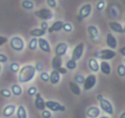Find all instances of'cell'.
I'll use <instances>...</instances> for the list:
<instances>
[{"instance_id":"6da1fadb","label":"cell","mask_w":125,"mask_h":118,"mask_svg":"<svg viewBox=\"0 0 125 118\" xmlns=\"http://www.w3.org/2000/svg\"><path fill=\"white\" fill-rule=\"evenodd\" d=\"M36 75V70L35 67L33 65H24L22 66L20 71H19V82L21 84H26L29 83L30 81H32L34 79Z\"/></svg>"},{"instance_id":"7a4b0ae2","label":"cell","mask_w":125,"mask_h":118,"mask_svg":"<svg viewBox=\"0 0 125 118\" xmlns=\"http://www.w3.org/2000/svg\"><path fill=\"white\" fill-rule=\"evenodd\" d=\"M95 57L94 58H100L102 61H107V60H110V59H113L115 56H116V52L112 49H102V50H99L97 52H95Z\"/></svg>"},{"instance_id":"3957f363","label":"cell","mask_w":125,"mask_h":118,"mask_svg":"<svg viewBox=\"0 0 125 118\" xmlns=\"http://www.w3.org/2000/svg\"><path fill=\"white\" fill-rule=\"evenodd\" d=\"M10 46L13 50L17 51V52H21L24 49L25 47V43L24 40L21 37V36H13L12 38H10Z\"/></svg>"},{"instance_id":"277c9868","label":"cell","mask_w":125,"mask_h":118,"mask_svg":"<svg viewBox=\"0 0 125 118\" xmlns=\"http://www.w3.org/2000/svg\"><path fill=\"white\" fill-rule=\"evenodd\" d=\"M34 14L37 18H39L43 21H49L54 18V13L49 8H41V9L35 11Z\"/></svg>"},{"instance_id":"5b68a950","label":"cell","mask_w":125,"mask_h":118,"mask_svg":"<svg viewBox=\"0 0 125 118\" xmlns=\"http://www.w3.org/2000/svg\"><path fill=\"white\" fill-rule=\"evenodd\" d=\"M45 105L48 110L53 111V112H63L66 110V107L64 105L55 100H47L45 101Z\"/></svg>"},{"instance_id":"8992f818","label":"cell","mask_w":125,"mask_h":118,"mask_svg":"<svg viewBox=\"0 0 125 118\" xmlns=\"http://www.w3.org/2000/svg\"><path fill=\"white\" fill-rule=\"evenodd\" d=\"M92 13V5L90 3H86L83 6L80 7L79 12H78V16H77V21L81 22L84 19H87Z\"/></svg>"},{"instance_id":"52a82bcc","label":"cell","mask_w":125,"mask_h":118,"mask_svg":"<svg viewBox=\"0 0 125 118\" xmlns=\"http://www.w3.org/2000/svg\"><path fill=\"white\" fill-rule=\"evenodd\" d=\"M99 104H100V109H102L104 112H105L106 114L108 115H112L114 113V108H113V105L112 103L106 99V98H103L99 101Z\"/></svg>"},{"instance_id":"ba28073f","label":"cell","mask_w":125,"mask_h":118,"mask_svg":"<svg viewBox=\"0 0 125 118\" xmlns=\"http://www.w3.org/2000/svg\"><path fill=\"white\" fill-rule=\"evenodd\" d=\"M87 31H88V35L90 37V39L94 42H100L101 40V34H100V31H99V29L94 26V25H91V26H88L87 28Z\"/></svg>"},{"instance_id":"9c48e42d","label":"cell","mask_w":125,"mask_h":118,"mask_svg":"<svg viewBox=\"0 0 125 118\" xmlns=\"http://www.w3.org/2000/svg\"><path fill=\"white\" fill-rule=\"evenodd\" d=\"M84 42H79L72 50V53H71V59L75 60V61H78L82 58L83 56V53H84Z\"/></svg>"},{"instance_id":"30bf717a","label":"cell","mask_w":125,"mask_h":118,"mask_svg":"<svg viewBox=\"0 0 125 118\" xmlns=\"http://www.w3.org/2000/svg\"><path fill=\"white\" fill-rule=\"evenodd\" d=\"M96 84H97V76L95 74H90L85 78L83 88L84 90H90L96 86Z\"/></svg>"},{"instance_id":"8fae6325","label":"cell","mask_w":125,"mask_h":118,"mask_svg":"<svg viewBox=\"0 0 125 118\" xmlns=\"http://www.w3.org/2000/svg\"><path fill=\"white\" fill-rule=\"evenodd\" d=\"M67 49H68V45L66 42H59L55 47V54L56 56L62 57L63 55L66 54Z\"/></svg>"},{"instance_id":"7c38bea8","label":"cell","mask_w":125,"mask_h":118,"mask_svg":"<svg viewBox=\"0 0 125 118\" xmlns=\"http://www.w3.org/2000/svg\"><path fill=\"white\" fill-rule=\"evenodd\" d=\"M34 96H35V98H34V105H35L36 109H37V110H40V111L46 109L45 100H44V98L42 97L41 93H40V92H37Z\"/></svg>"},{"instance_id":"4fadbf2b","label":"cell","mask_w":125,"mask_h":118,"mask_svg":"<svg viewBox=\"0 0 125 118\" xmlns=\"http://www.w3.org/2000/svg\"><path fill=\"white\" fill-rule=\"evenodd\" d=\"M38 39V47L43 51V52H46V53H50L52 51L51 49V45L49 43V41L44 38V37H39L37 38Z\"/></svg>"},{"instance_id":"5bb4252c","label":"cell","mask_w":125,"mask_h":118,"mask_svg":"<svg viewBox=\"0 0 125 118\" xmlns=\"http://www.w3.org/2000/svg\"><path fill=\"white\" fill-rule=\"evenodd\" d=\"M101 115V109L98 106H90L86 111V116L88 118H98Z\"/></svg>"},{"instance_id":"9a60e30c","label":"cell","mask_w":125,"mask_h":118,"mask_svg":"<svg viewBox=\"0 0 125 118\" xmlns=\"http://www.w3.org/2000/svg\"><path fill=\"white\" fill-rule=\"evenodd\" d=\"M105 41H106V45L109 47V49L114 50L117 47V39H116V37L112 33H110V32L106 33V39H105Z\"/></svg>"},{"instance_id":"2e32d148","label":"cell","mask_w":125,"mask_h":118,"mask_svg":"<svg viewBox=\"0 0 125 118\" xmlns=\"http://www.w3.org/2000/svg\"><path fill=\"white\" fill-rule=\"evenodd\" d=\"M16 110H17V106L15 104H8L3 108L2 113L4 117H11L15 114Z\"/></svg>"},{"instance_id":"e0dca14e","label":"cell","mask_w":125,"mask_h":118,"mask_svg":"<svg viewBox=\"0 0 125 118\" xmlns=\"http://www.w3.org/2000/svg\"><path fill=\"white\" fill-rule=\"evenodd\" d=\"M62 26H63V22L62 21H56L52 24L51 27L48 28V32L52 33V32H57L62 30Z\"/></svg>"},{"instance_id":"ac0fdd59","label":"cell","mask_w":125,"mask_h":118,"mask_svg":"<svg viewBox=\"0 0 125 118\" xmlns=\"http://www.w3.org/2000/svg\"><path fill=\"white\" fill-rule=\"evenodd\" d=\"M88 67H89V69H90L92 72H94V73H97V72L100 71V63H99L98 60H97L96 58H94V57H92V58H90V59L88 60Z\"/></svg>"},{"instance_id":"d6986e66","label":"cell","mask_w":125,"mask_h":118,"mask_svg":"<svg viewBox=\"0 0 125 118\" xmlns=\"http://www.w3.org/2000/svg\"><path fill=\"white\" fill-rule=\"evenodd\" d=\"M108 27L109 29L112 30V31H115L117 33H123V27L120 23L118 22H115V21H112V22H109L108 23Z\"/></svg>"},{"instance_id":"ffe728a7","label":"cell","mask_w":125,"mask_h":118,"mask_svg":"<svg viewBox=\"0 0 125 118\" xmlns=\"http://www.w3.org/2000/svg\"><path fill=\"white\" fill-rule=\"evenodd\" d=\"M100 70L104 75H110L111 74V66L107 61H102L100 62Z\"/></svg>"},{"instance_id":"44dd1931","label":"cell","mask_w":125,"mask_h":118,"mask_svg":"<svg viewBox=\"0 0 125 118\" xmlns=\"http://www.w3.org/2000/svg\"><path fill=\"white\" fill-rule=\"evenodd\" d=\"M68 87H69V89L70 91L74 94V95H80L81 94V88L79 87V85H77L74 81H70L68 82Z\"/></svg>"},{"instance_id":"7402d4cb","label":"cell","mask_w":125,"mask_h":118,"mask_svg":"<svg viewBox=\"0 0 125 118\" xmlns=\"http://www.w3.org/2000/svg\"><path fill=\"white\" fill-rule=\"evenodd\" d=\"M60 81H61V75H60V73L57 70H53L50 73V80H49V82L52 85H57V84L60 83Z\"/></svg>"},{"instance_id":"603a6c76","label":"cell","mask_w":125,"mask_h":118,"mask_svg":"<svg viewBox=\"0 0 125 118\" xmlns=\"http://www.w3.org/2000/svg\"><path fill=\"white\" fill-rule=\"evenodd\" d=\"M29 34L32 36V37H36V38H39V37H42L46 34V30H43L42 29L40 28H36V29H32L29 30Z\"/></svg>"},{"instance_id":"cb8c5ba5","label":"cell","mask_w":125,"mask_h":118,"mask_svg":"<svg viewBox=\"0 0 125 118\" xmlns=\"http://www.w3.org/2000/svg\"><path fill=\"white\" fill-rule=\"evenodd\" d=\"M62 65V59L60 56H55L52 59V68L53 70H58Z\"/></svg>"},{"instance_id":"d4e9b609","label":"cell","mask_w":125,"mask_h":118,"mask_svg":"<svg viewBox=\"0 0 125 118\" xmlns=\"http://www.w3.org/2000/svg\"><path fill=\"white\" fill-rule=\"evenodd\" d=\"M16 112H17V117L18 118H27V112H26V109L23 105L18 106Z\"/></svg>"},{"instance_id":"484cf974","label":"cell","mask_w":125,"mask_h":118,"mask_svg":"<svg viewBox=\"0 0 125 118\" xmlns=\"http://www.w3.org/2000/svg\"><path fill=\"white\" fill-rule=\"evenodd\" d=\"M11 91H12V94L15 95V96H20L21 95L22 93V88L20 85L18 84H14L12 87H11Z\"/></svg>"},{"instance_id":"4316f807","label":"cell","mask_w":125,"mask_h":118,"mask_svg":"<svg viewBox=\"0 0 125 118\" xmlns=\"http://www.w3.org/2000/svg\"><path fill=\"white\" fill-rule=\"evenodd\" d=\"M85 76L83 75V74H81V73H76L75 75H74V82L77 84V85H83L84 84V82H85Z\"/></svg>"},{"instance_id":"83f0119b","label":"cell","mask_w":125,"mask_h":118,"mask_svg":"<svg viewBox=\"0 0 125 118\" xmlns=\"http://www.w3.org/2000/svg\"><path fill=\"white\" fill-rule=\"evenodd\" d=\"M21 7L25 10H32L34 8V3L31 0H22L21 1Z\"/></svg>"},{"instance_id":"f1b7e54d","label":"cell","mask_w":125,"mask_h":118,"mask_svg":"<svg viewBox=\"0 0 125 118\" xmlns=\"http://www.w3.org/2000/svg\"><path fill=\"white\" fill-rule=\"evenodd\" d=\"M37 47H38V39L36 37H32L28 42V48L29 50L34 51L37 49Z\"/></svg>"},{"instance_id":"f546056e","label":"cell","mask_w":125,"mask_h":118,"mask_svg":"<svg viewBox=\"0 0 125 118\" xmlns=\"http://www.w3.org/2000/svg\"><path fill=\"white\" fill-rule=\"evenodd\" d=\"M77 61H75V60H73V59H69L66 63H65V68L67 69V70H74L76 67H77V63H76Z\"/></svg>"},{"instance_id":"4dcf8cb0","label":"cell","mask_w":125,"mask_h":118,"mask_svg":"<svg viewBox=\"0 0 125 118\" xmlns=\"http://www.w3.org/2000/svg\"><path fill=\"white\" fill-rule=\"evenodd\" d=\"M117 74L119 77L121 78H124L125 77V65L124 64H119L117 66Z\"/></svg>"},{"instance_id":"1f68e13d","label":"cell","mask_w":125,"mask_h":118,"mask_svg":"<svg viewBox=\"0 0 125 118\" xmlns=\"http://www.w3.org/2000/svg\"><path fill=\"white\" fill-rule=\"evenodd\" d=\"M0 94H1L3 97H6V98H9V97H11V96L13 95L11 89H9V88H2V89L0 90Z\"/></svg>"},{"instance_id":"d6a6232c","label":"cell","mask_w":125,"mask_h":118,"mask_svg":"<svg viewBox=\"0 0 125 118\" xmlns=\"http://www.w3.org/2000/svg\"><path fill=\"white\" fill-rule=\"evenodd\" d=\"M40 79H41L42 82L47 83V82H49V80H50V74H49L48 72L42 71V72L40 73Z\"/></svg>"},{"instance_id":"836d02e7","label":"cell","mask_w":125,"mask_h":118,"mask_svg":"<svg viewBox=\"0 0 125 118\" xmlns=\"http://www.w3.org/2000/svg\"><path fill=\"white\" fill-rule=\"evenodd\" d=\"M20 65H19V63H17V62H13V63H11L10 64V70L13 72V73H18L19 71H20Z\"/></svg>"},{"instance_id":"e575fe53","label":"cell","mask_w":125,"mask_h":118,"mask_svg":"<svg viewBox=\"0 0 125 118\" xmlns=\"http://www.w3.org/2000/svg\"><path fill=\"white\" fill-rule=\"evenodd\" d=\"M105 7V1L104 0H100L97 2V5H96V8L98 11H103Z\"/></svg>"},{"instance_id":"d590c367","label":"cell","mask_w":125,"mask_h":118,"mask_svg":"<svg viewBox=\"0 0 125 118\" xmlns=\"http://www.w3.org/2000/svg\"><path fill=\"white\" fill-rule=\"evenodd\" d=\"M72 25L70 24V23H63V26H62V30H63V31H65V32H70V31H72Z\"/></svg>"},{"instance_id":"8d00e7d4","label":"cell","mask_w":125,"mask_h":118,"mask_svg":"<svg viewBox=\"0 0 125 118\" xmlns=\"http://www.w3.org/2000/svg\"><path fill=\"white\" fill-rule=\"evenodd\" d=\"M36 93H37V88H36V87L31 86V87L28 88V89H27V94H28L29 96H34Z\"/></svg>"},{"instance_id":"74e56055","label":"cell","mask_w":125,"mask_h":118,"mask_svg":"<svg viewBox=\"0 0 125 118\" xmlns=\"http://www.w3.org/2000/svg\"><path fill=\"white\" fill-rule=\"evenodd\" d=\"M41 116H42V118H51L52 117V113H51L50 110L44 109V110L41 111Z\"/></svg>"},{"instance_id":"f35d334b","label":"cell","mask_w":125,"mask_h":118,"mask_svg":"<svg viewBox=\"0 0 125 118\" xmlns=\"http://www.w3.org/2000/svg\"><path fill=\"white\" fill-rule=\"evenodd\" d=\"M47 5L49 8H56L57 7V0H46Z\"/></svg>"},{"instance_id":"ab89813d","label":"cell","mask_w":125,"mask_h":118,"mask_svg":"<svg viewBox=\"0 0 125 118\" xmlns=\"http://www.w3.org/2000/svg\"><path fill=\"white\" fill-rule=\"evenodd\" d=\"M34 67H35L36 72H40V73H41V71H43V68H44V67H43V64H42L41 62H37Z\"/></svg>"},{"instance_id":"60d3db41","label":"cell","mask_w":125,"mask_h":118,"mask_svg":"<svg viewBox=\"0 0 125 118\" xmlns=\"http://www.w3.org/2000/svg\"><path fill=\"white\" fill-rule=\"evenodd\" d=\"M57 71L60 73V75H65V74L67 73V69H66L65 67H62H62H60Z\"/></svg>"},{"instance_id":"b9f144b4","label":"cell","mask_w":125,"mask_h":118,"mask_svg":"<svg viewBox=\"0 0 125 118\" xmlns=\"http://www.w3.org/2000/svg\"><path fill=\"white\" fill-rule=\"evenodd\" d=\"M7 61H8V57H7L5 54L0 53V64H1V63H6Z\"/></svg>"},{"instance_id":"7bdbcfd3","label":"cell","mask_w":125,"mask_h":118,"mask_svg":"<svg viewBox=\"0 0 125 118\" xmlns=\"http://www.w3.org/2000/svg\"><path fill=\"white\" fill-rule=\"evenodd\" d=\"M48 28H49V25H48L47 21H43V22L41 23V27H40V29H42L43 30H47Z\"/></svg>"},{"instance_id":"ee69618b","label":"cell","mask_w":125,"mask_h":118,"mask_svg":"<svg viewBox=\"0 0 125 118\" xmlns=\"http://www.w3.org/2000/svg\"><path fill=\"white\" fill-rule=\"evenodd\" d=\"M8 42V38L6 36H3V35H0V46L4 45L5 43Z\"/></svg>"},{"instance_id":"f6af8a7d","label":"cell","mask_w":125,"mask_h":118,"mask_svg":"<svg viewBox=\"0 0 125 118\" xmlns=\"http://www.w3.org/2000/svg\"><path fill=\"white\" fill-rule=\"evenodd\" d=\"M119 53H120L122 56L125 57V46H123V47H121V48L119 49Z\"/></svg>"},{"instance_id":"bcb514c9","label":"cell","mask_w":125,"mask_h":118,"mask_svg":"<svg viewBox=\"0 0 125 118\" xmlns=\"http://www.w3.org/2000/svg\"><path fill=\"white\" fill-rule=\"evenodd\" d=\"M103 98H104V95H103V94H98V95H97V99H98L99 101H100L101 99H103Z\"/></svg>"},{"instance_id":"7dc6e473","label":"cell","mask_w":125,"mask_h":118,"mask_svg":"<svg viewBox=\"0 0 125 118\" xmlns=\"http://www.w3.org/2000/svg\"><path fill=\"white\" fill-rule=\"evenodd\" d=\"M119 118H125V111H123V112H122V113L120 114Z\"/></svg>"},{"instance_id":"c3c4849f","label":"cell","mask_w":125,"mask_h":118,"mask_svg":"<svg viewBox=\"0 0 125 118\" xmlns=\"http://www.w3.org/2000/svg\"><path fill=\"white\" fill-rule=\"evenodd\" d=\"M100 118H109L108 116H106V115H103V116H101Z\"/></svg>"},{"instance_id":"681fc988","label":"cell","mask_w":125,"mask_h":118,"mask_svg":"<svg viewBox=\"0 0 125 118\" xmlns=\"http://www.w3.org/2000/svg\"><path fill=\"white\" fill-rule=\"evenodd\" d=\"M123 32H124V33H125V26H124V27H123Z\"/></svg>"},{"instance_id":"f907efd6","label":"cell","mask_w":125,"mask_h":118,"mask_svg":"<svg viewBox=\"0 0 125 118\" xmlns=\"http://www.w3.org/2000/svg\"><path fill=\"white\" fill-rule=\"evenodd\" d=\"M1 70H2V68H1V64H0V74H1Z\"/></svg>"},{"instance_id":"816d5d0a","label":"cell","mask_w":125,"mask_h":118,"mask_svg":"<svg viewBox=\"0 0 125 118\" xmlns=\"http://www.w3.org/2000/svg\"><path fill=\"white\" fill-rule=\"evenodd\" d=\"M123 62H124V63H125V57H124V60H123ZM124 65H125V64H124Z\"/></svg>"},{"instance_id":"f5cc1de1","label":"cell","mask_w":125,"mask_h":118,"mask_svg":"<svg viewBox=\"0 0 125 118\" xmlns=\"http://www.w3.org/2000/svg\"><path fill=\"white\" fill-rule=\"evenodd\" d=\"M124 21H125V17H124Z\"/></svg>"}]
</instances>
